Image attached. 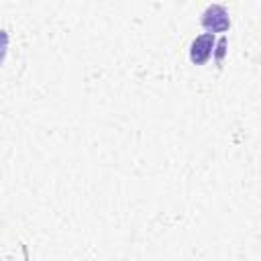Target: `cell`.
I'll use <instances>...</instances> for the list:
<instances>
[{
	"label": "cell",
	"mask_w": 261,
	"mask_h": 261,
	"mask_svg": "<svg viewBox=\"0 0 261 261\" xmlns=\"http://www.w3.org/2000/svg\"><path fill=\"white\" fill-rule=\"evenodd\" d=\"M214 47H216V41H214V35L212 33H202L200 37H196L190 45V61L200 65L204 61L210 59V55L214 53Z\"/></svg>",
	"instance_id": "7a4b0ae2"
},
{
	"label": "cell",
	"mask_w": 261,
	"mask_h": 261,
	"mask_svg": "<svg viewBox=\"0 0 261 261\" xmlns=\"http://www.w3.org/2000/svg\"><path fill=\"white\" fill-rule=\"evenodd\" d=\"M202 27L208 33H224L230 27L228 12L220 4H210L202 14Z\"/></svg>",
	"instance_id": "6da1fadb"
},
{
	"label": "cell",
	"mask_w": 261,
	"mask_h": 261,
	"mask_svg": "<svg viewBox=\"0 0 261 261\" xmlns=\"http://www.w3.org/2000/svg\"><path fill=\"white\" fill-rule=\"evenodd\" d=\"M6 49H8V33L4 29H0V65L6 57Z\"/></svg>",
	"instance_id": "3957f363"
}]
</instances>
